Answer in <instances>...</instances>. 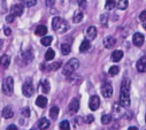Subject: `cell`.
<instances>
[{
    "label": "cell",
    "mask_w": 146,
    "mask_h": 130,
    "mask_svg": "<svg viewBox=\"0 0 146 130\" xmlns=\"http://www.w3.org/2000/svg\"><path fill=\"white\" fill-rule=\"evenodd\" d=\"M39 86H40V90H42V92L43 93H48L50 92V82L47 81V80H43L42 82H40V84H39Z\"/></svg>",
    "instance_id": "cell-17"
},
{
    "label": "cell",
    "mask_w": 146,
    "mask_h": 130,
    "mask_svg": "<svg viewBox=\"0 0 146 130\" xmlns=\"http://www.w3.org/2000/svg\"><path fill=\"white\" fill-rule=\"evenodd\" d=\"M83 119L82 117H80V116H77V117H75V124L76 125H80V124H82L83 123V121H82Z\"/></svg>",
    "instance_id": "cell-40"
},
{
    "label": "cell",
    "mask_w": 146,
    "mask_h": 130,
    "mask_svg": "<svg viewBox=\"0 0 146 130\" xmlns=\"http://www.w3.org/2000/svg\"><path fill=\"white\" fill-rule=\"evenodd\" d=\"M6 130H19V129H17V127H16V125H14V124H11V125H9V127H8Z\"/></svg>",
    "instance_id": "cell-43"
},
{
    "label": "cell",
    "mask_w": 146,
    "mask_h": 130,
    "mask_svg": "<svg viewBox=\"0 0 146 130\" xmlns=\"http://www.w3.org/2000/svg\"><path fill=\"white\" fill-rule=\"evenodd\" d=\"M50 125H51V122L46 117H42L38 121V129H40V130H46L50 128Z\"/></svg>",
    "instance_id": "cell-14"
},
{
    "label": "cell",
    "mask_w": 146,
    "mask_h": 130,
    "mask_svg": "<svg viewBox=\"0 0 146 130\" xmlns=\"http://www.w3.org/2000/svg\"><path fill=\"white\" fill-rule=\"evenodd\" d=\"M116 44V39L112 36H107L105 39H104V45L106 48H113Z\"/></svg>",
    "instance_id": "cell-12"
},
{
    "label": "cell",
    "mask_w": 146,
    "mask_h": 130,
    "mask_svg": "<svg viewBox=\"0 0 146 130\" xmlns=\"http://www.w3.org/2000/svg\"><path fill=\"white\" fill-rule=\"evenodd\" d=\"M70 51H71V47H70V45L69 44H62L61 45V53L63 54V55H68L69 53H70Z\"/></svg>",
    "instance_id": "cell-26"
},
{
    "label": "cell",
    "mask_w": 146,
    "mask_h": 130,
    "mask_svg": "<svg viewBox=\"0 0 146 130\" xmlns=\"http://www.w3.org/2000/svg\"><path fill=\"white\" fill-rule=\"evenodd\" d=\"M60 129L61 130H70V124H69V121H62L60 123Z\"/></svg>",
    "instance_id": "cell-35"
},
{
    "label": "cell",
    "mask_w": 146,
    "mask_h": 130,
    "mask_svg": "<svg viewBox=\"0 0 146 130\" xmlns=\"http://www.w3.org/2000/svg\"><path fill=\"white\" fill-rule=\"evenodd\" d=\"M53 4V0H48V5H52Z\"/></svg>",
    "instance_id": "cell-47"
},
{
    "label": "cell",
    "mask_w": 146,
    "mask_h": 130,
    "mask_svg": "<svg viewBox=\"0 0 146 130\" xmlns=\"http://www.w3.org/2000/svg\"><path fill=\"white\" fill-rule=\"evenodd\" d=\"M145 121H146V116H145Z\"/></svg>",
    "instance_id": "cell-50"
},
{
    "label": "cell",
    "mask_w": 146,
    "mask_h": 130,
    "mask_svg": "<svg viewBox=\"0 0 146 130\" xmlns=\"http://www.w3.org/2000/svg\"><path fill=\"white\" fill-rule=\"evenodd\" d=\"M143 23V27H144V29L146 30V21H144V22H141Z\"/></svg>",
    "instance_id": "cell-46"
},
{
    "label": "cell",
    "mask_w": 146,
    "mask_h": 130,
    "mask_svg": "<svg viewBox=\"0 0 146 130\" xmlns=\"http://www.w3.org/2000/svg\"><path fill=\"white\" fill-rule=\"evenodd\" d=\"M139 20H140L141 22L146 21V11H143V12L140 13V15H139Z\"/></svg>",
    "instance_id": "cell-38"
},
{
    "label": "cell",
    "mask_w": 146,
    "mask_h": 130,
    "mask_svg": "<svg viewBox=\"0 0 146 130\" xmlns=\"http://www.w3.org/2000/svg\"><path fill=\"white\" fill-rule=\"evenodd\" d=\"M9 62H11L9 56L6 55V54H4L1 58H0V66H1L4 69H6V68L9 66Z\"/></svg>",
    "instance_id": "cell-18"
},
{
    "label": "cell",
    "mask_w": 146,
    "mask_h": 130,
    "mask_svg": "<svg viewBox=\"0 0 146 130\" xmlns=\"http://www.w3.org/2000/svg\"><path fill=\"white\" fill-rule=\"evenodd\" d=\"M52 40H53V37H52V36H45V37L42 38L40 43H42V45H44V46H50L51 43H52Z\"/></svg>",
    "instance_id": "cell-24"
},
{
    "label": "cell",
    "mask_w": 146,
    "mask_h": 130,
    "mask_svg": "<svg viewBox=\"0 0 146 130\" xmlns=\"http://www.w3.org/2000/svg\"><path fill=\"white\" fill-rule=\"evenodd\" d=\"M136 68L139 73H145L146 72V56H143L137 61Z\"/></svg>",
    "instance_id": "cell-11"
},
{
    "label": "cell",
    "mask_w": 146,
    "mask_h": 130,
    "mask_svg": "<svg viewBox=\"0 0 146 130\" xmlns=\"http://www.w3.org/2000/svg\"><path fill=\"white\" fill-rule=\"evenodd\" d=\"M115 0H106V5H105V7H106V9H113L114 7H115Z\"/></svg>",
    "instance_id": "cell-34"
},
{
    "label": "cell",
    "mask_w": 146,
    "mask_h": 130,
    "mask_svg": "<svg viewBox=\"0 0 146 130\" xmlns=\"http://www.w3.org/2000/svg\"><path fill=\"white\" fill-rule=\"evenodd\" d=\"M47 103H48V100H47V98L45 96H39V97H37V99H36V105H37L38 107H40V108L46 107Z\"/></svg>",
    "instance_id": "cell-13"
},
{
    "label": "cell",
    "mask_w": 146,
    "mask_h": 130,
    "mask_svg": "<svg viewBox=\"0 0 146 130\" xmlns=\"http://www.w3.org/2000/svg\"><path fill=\"white\" fill-rule=\"evenodd\" d=\"M3 92L6 94V96H12L13 92H14V81H13V77L8 76L4 80L3 82Z\"/></svg>",
    "instance_id": "cell-4"
},
{
    "label": "cell",
    "mask_w": 146,
    "mask_h": 130,
    "mask_svg": "<svg viewBox=\"0 0 146 130\" xmlns=\"http://www.w3.org/2000/svg\"><path fill=\"white\" fill-rule=\"evenodd\" d=\"M22 14H23V5L16 4V5H13L11 7V15H13L14 17L21 16Z\"/></svg>",
    "instance_id": "cell-7"
},
{
    "label": "cell",
    "mask_w": 146,
    "mask_h": 130,
    "mask_svg": "<svg viewBox=\"0 0 146 130\" xmlns=\"http://www.w3.org/2000/svg\"><path fill=\"white\" fill-rule=\"evenodd\" d=\"M4 32H5L6 36H9V35L12 34V30H11L9 28H5V29H4Z\"/></svg>",
    "instance_id": "cell-42"
},
{
    "label": "cell",
    "mask_w": 146,
    "mask_h": 130,
    "mask_svg": "<svg viewBox=\"0 0 146 130\" xmlns=\"http://www.w3.org/2000/svg\"><path fill=\"white\" fill-rule=\"evenodd\" d=\"M116 6H117L119 9H122V11L127 9V7H128V0H119Z\"/></svg>",
    "instance_id": "cell-28"
},
{
    "label": "cell",
    "mask_w": 146,
    "mask_h": 130,
    "mask_svg": "<svg viewBox=\"0 0 146 130\" xmlns=\"http://www.w3.org/2000/svg\"><path fill=\"white\" fill-rule=\"evenodd\" d=\"M23 60H24V63H29V62H31L32 61V59H33V53H32V51L31 50H28L27 52H24L23 53Z\"/></svg>",
    "instance_id": "cell-20"
},
{
    "label": "cell",
    "mask_w": 146,
    "mask_h": 130,
    "mask_svg": "<svg viewBox=\"0 0 146 130\" xmlns=\"http://www.w3.org/2000/svg\"><path fill=\"white\" fill-rule=\"evenodd\" d=\"M1 46H3V40H0V48H1Z\"/></svg>",
    "instance_id": "cell-48"
},
{
    "label": "cell",
    "mask_w": 146,
    "mask_h": 130,
    "mask_svg": "<svg viewBox=\"0 0 146 130\" xmlns=\"http://www.w3.org/2000/svg\"><path fill=\"white\" fill-rule=\"evenodd\" d=\"M86 37L91 40H93L97 37V28L96 27H89L86 29Z\"/></svg>",
    "instance_id": "cell-15"
},
{
    "label": "cell",
    "mask_w": 146,
    "mask_h": 130,
    "mask_svg": "<svg viewBox=\"0 0 146 130\" xmlns=\"http://www.w3.org/2000/svg\"><path fill=\"white\" fill-rule=\"evenodd\" d=\"M83 16H84V14H83L82 11H76L74 16H72V22L74 23H80L83 20Z\"/></svg>",
    "instance_id": "cell-22"
},
{
    "label": "cell",
    "mask_w": 146,
    "mask_h": 130,
    "mask_svg": "<svg viewBox=\"0 0 146 130\" xmlns=\"http://www.w3.org/2000/svg\"><path fill=\"white\" fill-rule=\"evenodd\" d=\"M59 116V107L58 106H53L51 109H50V117L52 120H56Z\"/></svg>",
    "instance_id": "cell-23"
},
{
    "label": "cell",
    "mask_w": 146,
    "mask_h": 130,
    "mask_svg": "<svg viewBox=\"0 0 146 130\" xmlns=\"http://www.w3.org/2000/svg\"><path fill=\"white\" fill-rule=\"evenodd\" d=\"M35 34L38 35V36H43V37H44V36L47 34V28H46L45 25H38L37 29L35 30Z\"/></svg>",
    "instance_id": "cell-19"
},
{
    "label": "cell",
    "mask_w": 146,
    "mask_h": 130,
    "mask_svg": "<svg viewBox=\"0 0 146 130\" xmlns=\"http://www.w3.org/2000/svg\"><path fill=\"white\" fill-rule=\"evenodd\" d=\"M8 11L6 0H0V14H5Z\"/></svg>",
    "instance_id": "cell-29"
},
{
    "label": "cell",
    "mask_w": 146,
    "mask_h": 130,
    "mask_svg": "<svg viewBox=\"0 0 146 130\" xmlns=\"http://www.w3.org/2000/svg\"><path fill=\"white\" fill-rule=\"evenodd\" d=\"M144 40H145V37L140 34V32H136V34L133 35V37H132V43H133V45L137 46V47L141 46V45L144 44Z\"/></svg>",
    "instance_id": "cell-10"
},
{
    "label": "cell",
    "mask_w": 146,
    "mask_h": 130,
    "mask_svg": "<svg viewBox=\"0 0 146 130\" xmlns=\"http://www.w3.org/2000/svg\"><path fill=\"white\" fill-rule=\"evenodd\" d=\"M101 93H102V96L105 97V98H111V97L113 96V86H112V84L108 83V82L104 83L101 85Z\"/></svg>",
    "instance_id": "cell-5"
},
{
    "label": "cell",
    "mask_w": 146,
    "mask_h": 130,
    "mask_svg": "<svg viewBox=\"0 0 146 130\" xmlns=\"http://www.w3.org/2000/svg\"><path fill=\"white\" fill-rule=\"evenodd\" d=\"M80 7H85V0H78Z\"/></svg>",
    "instance_id": "cell-44"
},
{
    "label": "cell",
    "mask_w": 146,
    "mask_h": 130,
    "mask_svg": "<svg viewBox=\"0 0 146 130\" xmlns=\"http://www.w3.org/2000/svg\"><path fill=\"white\" fill-rule=\"evenodd\" d=\"M22 92H23V94H24L25 97H31V96L33 94L35 89H33V85H32L31 81H27V82L23 84V86H22Z\"/></svg>",
    "instance_id": "cell-6"
},
{
    "label": "cell",
    "mask_w": 146,
    "mask_h": 130,
    "mask_svg": "<svg viewBox=\"0 0 146 130\" xmlns=\"http://www.w3.org/2000/svg\"><path fill=\"white\" fill-rule=\"evenodd\" d=\"M61 64H62V62H61V61H56V62H54V63L50 64L48 70H58V69L61 67Z\"/></svg>",
    "instance_id": "cell-31"
},
{
    "label": "cell",
    "mask_w": 146,
    "mask_h": 130,
    "mask_svg": "<svg viewBox=\"0 0 146 130\" xmlns=\"http://www.w3.org/2000/svg\"><path fill=\"white\" fill-rule=\"evenodd\" d=\"M54 56H55V52H54L52 48H48V50L46 51V53H45V60H46V61H51Z\"/></svg>",
    "instance_id": "cell-27"
},
{
    "label": "cell",
    "mask_w": 146,
    "mask_h": 130,
    "mask_svg": "<svg viewBox=\"0 0 146 130\" xmlns=\"http://www.w3.org/2000/svg\"><path fill=\"white\" fill-rule=\"evenodd\" d=\"M78 67H80V61L76 59V58H72V59H70L64 66H63V68H62V74L64 75V76H71V74L74 73V72H76L77 69H78Z\"/></svg>",
    "instance_id": "cell-3"
},
{
    "label": "cell",
    "mask_w": 146,
    "mask_h": 130,
    "mask_svg": "<svg viewBox=\"0 0 146 130\" xmlns=\"http://www.w3.org/2000/svg\"><path fill=\"white\" fill-rule=\"evenodd\" d=\"M128 130H139V129H138V128H136V127H130Z\"/></svg>",
    "instance_id": "cell-45"
},
{
    "label": "cell",
    "mask_w": 146,
    "mask_h": 130,
    "mask_svg": "<svg viewBox=\"0 0 146 130\" xmlns=\"http://www.w3.org/2000/svg\"><path fill=\"white\" fill-rule=\"evenodd\" d=\"M119 72H120V68H119L117 66H112L111 68H109V70H108V73H109V75H111V76L117 75Z\"/></svg>",
    "instance_id": "cell-32"
},
{
    "label": "cell",
    "mask_w": 146,
    "mask_h": 130,
    "mask_svg": "<svg viewBox=\"0 0 146 130\" xmlns=\"http://www.w3.org/2000/svg\"><path fill=\"white\" fill-rule=\"evenodd\" d=\"M130 86L131 81L129 78H124L121 84V92H120V105L122 107L130 106Z\"/></svg>",
    "instance_id": "cell-1"
},
{
    "label": "cell",
    "mask_w": 146,
    "mask_h": 130,
    "mask_svg": "<svg viewBox=\"0 0 146 130\" xmlns=\"http://www.w3.org/2000/svg\"><path fill=\"white\" fill-rule=\"evenodd\" d=\"M22 115L24 116V117H29L30 116V109L28 108V107H24V108H22Z\"/></svg>",
    "instance_id": "cell-36"
},
{
    "label": "cell",
    "mask_w": 146,
    "mask_h": 130,
    "mask_svg": "<svg viewBox=\"0 0 146 130\" xmlns=\"http://www.w3.org/2000/svg\"><path fill=\"white\" fill-rule=\"evenodd\" d=\"M14 19H15V17H14L13 15H11V14H9V15L6 17V21H7V22H9V23H12V22L14 21Z\"/></svg>",
    "instance_id": "cell-41"
},
{
    "label": "cell",
    "mask_w": 146,
    "mask_h": 130,
    "mask_svg": "<svg viewBox=\"0 0 146 130\" xmlns=\"http://www.w3.org/2000/svg\"><path fill=\"white\" fill-rule=\"evenodd\" d=\"M30 130H37V129H36V128H31Z\"/></svg>",
    "instance_id": "cell-49"
},
{
    "label": "cell",
    "mask_w": 146,
    "mask_h": 130,
    "mask_svg": "<svg viewBox=\"0 0 146 130\" xmlns=\"http://www.w3.org/2000/svg\"><path fill=\"white\" fill-rule=\"evenodd\" d=\"M52 28L55 32H58V34H64V32L69 29V25H68L66 20H63L59 16H55L52 20Z\"/></svg>",
    "instance_id": "cell-2"
},
{
    "label": "cell",
    "mask_w": 146,
    "mask_h": 130,
    "mask_svg": "<svg viewBox=\"0 0 146 130\" xmlns=\"http://www.w3.org/2000/svg\"><path fill=\"white\" fill-rule=\"evenodd\" d=\"M94 121V117H93V115H88L86 117H85V123H88V124H90V123H92Z\"/></svg>",
    "instance_id": "cell-37"
},
{
    "label": "cell",
    "mask_w": 146,
    "mask_h": 130,
    "mask_svg": "<svg viewBox=\"0 0 146 130\" xmlns=\"http://www.w3.org/2000/svg\"><path fill=\"white\" fill-rule=\"evenodd\" d=\"M89 106H90V109H92V111H97L99 108V106H100V98L98 96H92L91 97Z\"/></svg>",
    "instance_id": "cell-9"
},
{
    "label": "cell",
    "mask_w": 146,
    "mask_h": 130,
    "mask_svg": "<svg viewBox=\"0 0 146 130\" xmlns=\"http://www.w3.org/2000/svg\"><path fill=\"white\" fill-rule=\"evenodd\" d=\"M21 1L27 7H32V6H35L36 4H37V0H21Z\"/></svg>",
    "instance_id": "cell-33"
},
{
    "label": "cell",
    "mask_w": 146,
    "mask_h": 130,
    "mask_svg": "<svg viewBox=\"0 0 146 130\" xmlns=\"http://www.w3.org/2000/svg\"><path fill=\"white\" fill-rule=\"evenodd\" d=\"M112 121V115L111 114H105L101 116V123L102 124H108V123H111Z\"/></svg>",
    "instance_id": "cell-30"
},
{
    "label": "cell",
    "mask_w": 146,
    "mask_h": 130,
    "mask_svg": "<svg viewBox=\"0 0 146 130\" xmlns=\"http://www.w3.org/2000/svg\"><path fill=\"white\" fill-rule=\"evenodd\" d=\"M107 17H108V15H107V14L101 15V17H100V22H101L102 24H106V23H107Z\"/></svg>",
    "instance_id": "cell-39"
},
{
    "label": "cell",
    "mask_w": 146,
    "mask_h": 130,
    "mask_svg": "<svg viewBox=\"0 0 146 130\" xmlns=\"http://www.w3.org/2000/svg\"><path fill=\"white\" fill-rule=\"evenodd\" d=\"M78 109H80V101H78V99L74 98V99H72V100L70 101L69 107H68L69 114H75V113H77V112H78Z\"/></svg>",
    "instance_id": "cell-8"
},
{
    "label": "cell",
    "mask_w": 146,
    "mask_h": 130,
    "mask_svg": "<svg viewBox=\"0 0 146 130\" xmlns=\"http://www.w3.org/2000/svg\"><path fill=\"white\" fill-rule=\"evenodd\" d=\"M122 56H123V52L120 51V50H116V51H114V52L112 53V60H113L114 62H119V61H121Z\"/></svg>",
    "instance_id": "cell-21"
},
{
    "label": "cell",
    "mask_w": 146,
    "mask_h": 130,
    "mask_svg": "<svg viewBox=\"0 0 146 130\" xmlns=\"http://www.w3.org/2000/svg\"><path fill=\"white\" fill-rule=\"evenodd\" d=\"M89 48H90V42H89V39H84V40L82 42V44H81L80 51H81V52H86Z\"/></svg>",
    "instance_id": "cell-25"
},
{
    "label": "cell",
    "mask_w": 146,
    "mask_h": 130,
    "mask_svg": "<svg viewBox=\"0 0 146 130\" xmlns=\"http://www.w3.org/2000/svg\"><path fill=\"white\" fill-rule=\"evenodd\" d=\"M3 116L5 119H12L14 116V112H13V108L11 106H6L4 109H3Z\"/></svg>",
    "instance_id": "cell-16"
}]
</instances>
